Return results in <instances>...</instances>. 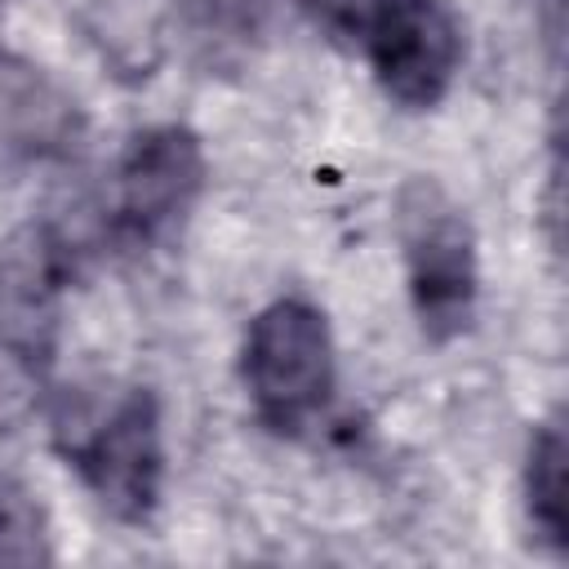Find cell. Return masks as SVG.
<instances>
[{"label":"cell","instance_id":"7c38bea8","mask_svg":"<svg viewBox=\"0 0 569 569\" xmlns=\"http://www.w3.org/2000/svg\"><path fill=\"white\" fill-rule=\"evenodd\" d=\"M9 4H13V0H0V18H4V9H9Z\"/></svg>","mask_w":569,"mask_h":569},{"label":"cell","instance_id":"52a82bcc","mask_svg":"<svg viewBox=\"0 0 569 569\" xmlns=\"http://www.w3.org/2000/svg\"><path fill=\"white\" fill-rule=\"evenodd\" d=\"M84 133L80 102L36 62L0 49V160L44 164L76 151Z\"/></svg>","mask_w":569,"mask_h":569},{"label":"cell","instance_id":"6da1fadb","mask_svg":"<svg viewBox=\"0 0 569 569\" xmlns=\"http://www.w3.org/2000/svg\"><path fill=\"white\" fill-rule=\"evenodd\" d=\"M396 236L422 338H462L480 298V244L467 209L436 178H409L396 196Z\"/></svg>","mask_w":569,"mask_h":569},{"label":"cell","instance_id":"277c9868","mask_svg":"<svg viewBox=\"0 0 569 569\" xmlns=\"http://www.w3.org/2000/svg\"><path fill=\"white\" fill-rule=\"evenodd\" d=\"M67 462L120 525H147L164 493V418L151 387L124 391L107 413L71 436Z\"/></svg>","mask_w":569,"mask_h":569},{"label":"cell","instance_id":"ba28073f","mask_svg":"<svg viewBox=\"0 0 569 569\" xmlns=\"http://www.w3.org/2000/svg\"><path fill=\"white\" fill-rule=\"evenodd\" d=\"M169 0H89L84 31L120 84H142L169 53Z\"/></svg>","mask_w":569,"mask_h":569},{"label":"cell","instance_id":"9c48e42d","mask_svg":"<svg viewBox=\"0 0 569 569\" xmlns=\"http://www.w3.org/2000/svg\"><path fill=\"white\" fill-rule=\"evenodd\" d=\"M569 445L560 422H542L529 436L525 449V476H520V493H525V520L533 529V542H542L551 556H565L569 547Z\"/></svg>","mask_w":569,"mask_h":569},{"label":"cell","instance_id":"5b68a950","mask_svg":"<svg viewBox=\"0 0 569 569\" xmlns=\"http://www.w3.org/2000/svg\"><path fill=\"white\" fill-rule=\"evenodd\" d=\"M209 178L204 142L187 124L138 129L116 164V231L147 244L169 236L200 200Z\"/></svg>","mask_w":569,"mask_h":569},{"label":"cell","instance_id":"7a4b0ae2","mask_svg":"<svg viewBox=\"0 0 569 569\" xmlns=\"http://www.w3.org/2000/svg\"><path fill=\"white\" fill-rule=\"evenodd\" d=\"M240 378L258 422L271 431L293 436L320 418L338 382L325 311L298 293L271 298L244 329Z\"/></svg>","mask_w":569,"mask_h":569},{"label":"cell","instance_id":"30bf717a","mask_svg":"<svg viewBox=\"0 0 569 569\" xmlns=\"http://www.w3.org/2000/svg\"><path fill=\"white\" fill-rule=\"evenodd\" d=\"M0 565H53L49 511L13 471H0Z\"/></svg>","mask_w":569,"mask_h":569},{"label":"cell","instance_id":"3957f363","mask_svg":"<svg viewBox=\"0 0 569 569\" xmlns=\"http://www.w3.org/2000/svg\"><path fill=\"white\" fill-rule=\"evenodd\" d=\"M356 36L378 89L405 111L440 107L467 58L462 18L449 0H369Z\"/></svg>","mask_w":569,"mask_h":569},{"label":"cell","instance_id":"8992f818","mask_svg":"<svg viewBox=\"0 0 569 569\" xmlns=\"http://www.w3.org/2000/svg\"><path fill=\"white\" fill-rule=\"evenodd\" d=\"M67 289L62 240L31 222L0 240V351L27 373L40 378L58 351Z\"/></svg>","mask_w":569,"mask_h":569},{"label":"cell","instance_id":"8fae6325","mask_svg":"<svg viewBox=\"0 0 569 569\" xmlns=\"http://www.w3.org/2000/svg\"><path fill=\"white\" fill-rule=\"evenodd\" d=\"M187 27L209 62H231L262 36L267 0H187Z\"/></svg>","mask_w":569,"mask_h":569}]
</instances>
